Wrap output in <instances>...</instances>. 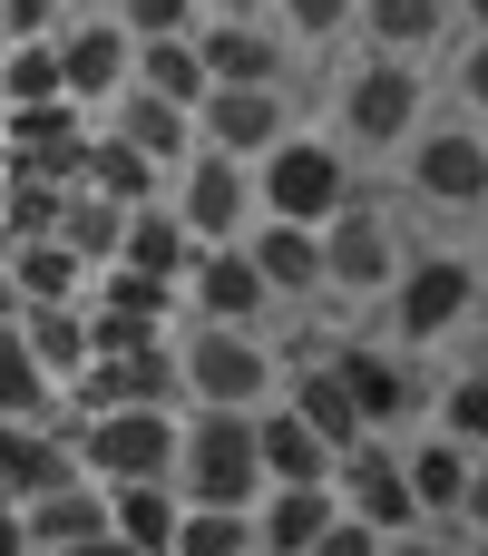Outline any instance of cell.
<instances>
[{
  "label": "cell",
  "instance_id": "cell-1",
  "mask_svg": "<svg viewBox=\"0 0 488 556\" xmlns=\"http://www.w3.org/2000/svg\"><path fill=\"white\" fill-rule=\"evenodd\" d=\"M254 205H264V225H303V235H323V225L352 205V147L293 127V137L254 166Z\"/></svg>",
  "mask_w": 488,
  "mask_h": 556
},
{
  "label": "cell",
  "instance_id": "cell-2",
  "mask_svg": "<svg viewBox=\"0 0 488 556\" xmlns=\"http://www.w3.org/2000/svg\"><path fill=\"white\" fill-rule=\"evenodd\" d=\"M176 498L186 508H264V450H254V420L245 410H186Z\"/></svg>",
  "mask_w": 488,
  "mask_h": 556
},
{
  "label": "cell",
  "instance_id": "cell-3",
  "mask_svg": "<svg viewBox=\"0 0 488 556\" xmlns=\"http://www.w3.org/2000/svg\"><path fill=\"white\" fill-rule=\"evenodd\" d=\"M176 440H186L176 410H108V420L68 430V450L98 489H176Z\"/></svg>",
  "mask_w": 488,
  "mask_h": 556
},
{
  "label": "cell",
  "instance_id": "cell-4",
  "mask_svg": "<svg viewBox=\"0 0 488 556\" xmlns=\"http://www.w3.org/2000/svg\"><path fill=\"white\" fill-rule=\"evenodd\" d=\"M176 381H186L196 410H245V420H254V410H274L284 362H274L254 332H205V323H196V332L176 342Z\"/></svg>",
  "mask_w": 488,
  "mask_h": 556
},
{
  "label": "cell",
  "instance_id": "cell-5",
  "mask_svg": "<svg viewBox=\"0 0 488 556\" xmlns=\"http://www.w3.org/2000/svg\"><path fill=\"white\" fill-rule=\"evenodd\" d=\"M342 147H372V156H391V147H411L421 127H430V78L411 68V59H362L352 78H342Z\"/></svg>",
  "mask_w": 488,
  "mask_h": 556
},
{
  "label": "cell",
  "instance_id": "cell-6",
  "mask_svg": "<svg viewBox=\"0 0 488 556\" xmlns=\"http://www.w3.org/2000/svg\"><path fill=\"white\" fill-rule=\"evenodd\" d=\"M479 264L470 254H411L401 264V283H391V342L401 352H430V342H450L470 313H479Z\"/></svg>",
  "mask_w": 488,
  "mask_h": 556
},
{
  "label": "cell",
  "instance_id": "cell-7",
  "mask_svg": "<svg viewBox=\"0 0 488 556\" xmlns=\"http://www.w3.org/2000/svg\"><path fill=\"white\" fill-rule=\"evenodd\" d=\"M401 264H411V244H401L391 205H362V195H352V205L323 225V293H352V303H391Z\"/></svg>",
  "mask_w": 488,
  "mask_h": 556
},
{
  "label": "cell",
  "instance_id": "cell-8",
  "mask_svg": "<svg viewBox=\"0 0 488 556\" xmlns=\"http://www.w3.org/2000/svg\"><path fill=\"white\" fill-rule=\"evenodd\" d=\"M166 205H176V225H186L196 244H245V235L264 225V205H254V166L205 156V147L176 166V195H166Z\"/></svg>",
  "mask_w": 488,
  "mask_h": 556
},
{
  "label": "cell",
  "instance_id": "cell-9",
  "mask_svg": "<svg viewBox=\"0 0 488 556\" xmlns=\"http://www.w3.org/2000/svg\"><path fill=\"white\" fill-rule=\"evenodd\" d=\"M411 195L421 205H440V215H479L488 205V137L460 117V127H421L411 147Z\"/></svg>",
  "mask_w": 488,
  "mask_h": 556
},
{
  "label": "cell",
  "instance_id": "cell-10",
  "mask_svg": "<svg viewBox=\"0 0 488 556\" xmlns=\"http://www.w3.org/2000/svg\"><path fill=\"white\" fill-rule=\"evenodd\" d=\"M284 137H293V98H284V88H215V98L196 108V147H205V156L264 166Z\"/></svg>",
  "mask_w": 488,
  "mask_h": 556
},
{
  "label": "cell",
  "instance_id": "cell-11",
  "mask_svg": "<svg viewBox=\"0 0 488 556\" xmlns=\"http://www.w3.org/2000/svg\"><path fill=\"white\" fill-rule=\"evenodd\" d=\"M176 303H186L205 332H254V323L274 313V293H264V274H254L245 244H205V254L186 264V283H176Z\"/></svg>",
  "mask_w": 488,
  "mask_h": 556
},
{
  "label": "cell",
  "instance_id": "cell-12",
  "mask_svg": "<svg viewBox=\"0 0 488 556\" xmlns=\"http://www.w3.org/2000/svg\"><path fill=\"white\" fill-rule=\"evenodd\" d=\"M333 498H342V518H352V528H372V538H411V528H421V498H411V479H401V450H391V440H362V450L333 469Z\"/></svg>",
  "mask_w": 488,
  "mask_h": 556
},
{
  "label": "cell",
  "instance_id": "cell-13",
  "mask_svg": "<svg viewBox=\"0 0 488 556\" xmlns=\"http://www.w3.org/2000/svg\"><path fill=\"white\" fill-rule=\"evenodd\" d=\"M59 78H68V108H117L127 78H137V39L117 20H68L59 29Z\"/></svg>",
  "mask_w": 488,
  "mask_h": 556
},
{
  "label": "cell",
  "instance_id": "cell-14",
  "mask_svg": "<svg viewBox=\"0 0 488 556\" xmlns=\"http://www.w3.org/2000/svg\"><path fill=\"white\" fill-rule=\"evenodd\" d=\"M196 59H205V88H284L293 39L274 20H205L196 29Z\"/></svg>",
  "mask_w": 488,
  "mask_h": 556
},
{
  "label": "cell",
  "instance_id": "cell-15",
  "mask_svg": "<svg viewBox=\"0 0 488 556\" xmlns=\"http://www.w3.org/2000/svg\"><path fill=\"white\" fill-rule=\"evenodd\" d=\"M333 362V381L352 391V410H362V430L381 440V430H401L411 410H421V391H411V362L391 352V342H342V352H323Z\"/></svg>",
  "mask_w": 488,
  "mask_h": 556
},
{
  "label": "cell",
  "instance_id": "cell-16",
  "mask_svg": "<svg viewBox=\"0 0 488 556\" xmlns=\"http://www.w3.org/2000/svg\"><path fill=\"white\" fill-rule=\"evenodd\" d=\"M68 479H88L78 450H68V430H49V420H0V508H39V498L68 489Z\"/></svg>",
  "mask_w": 488,
  "mask_h": 556
},
{
  "label": "cell",
  "instance_id": "cell-17",
  "mask_svg": "<svg viewBox=\"0 0 488 556\" xmlns=\"http://www.w3.org/2000/svg\"><path fill=\"white\" fill-rule=\"evenodd\" d=\"M450 20H460V0H362L352 10V29L372 39V59H411V68L450 39Z\"/></svg>",
  "mask_w": 488,
  "mask_h": 556
},
{
  "label": "cell",
  "instance_id": "cell-18",
  "mask_svg": "<svg viewBox=\"0 0 488 556\" xmlns=\"http://www.w3.org/2000/svg\"><path fill=\"white\" fill-rule=\"evenodd\" d=\"M333 518H342L333 489H264V508H254V556H313L333 538Z\"/></svg>",
  "mask_w": 488,
  "mask_h": 556
},
{
  "label": "cell",
  "instance_id": "cell-19",
  "mask_svg": "<svg viewBox=\"0 0 488 556\" xmlns=\"http://www.w3.org/2000/svg\"><path fill=\"white\" fill-rule=\"evenodd\" d=\"M284 410H293V420H303L333 459H352V450L372 440V430H362V410H352V391L333 381V362H303V371L284 381Z\"/></svg>",
  "mask_w": 488,
  "mask_h": 556
},
{
  "label": "cell",
  "instance_id": "cell-20",
  "mask_svg": "<svg viewBox=\"0 0 488 556\" xmlns=\"http://www.w3.org/2000/svg\"><path fill=\"white\" fill-rule=\"evenodd\" d=\"M254 450H264V489H333V469H342V459H333V450H323L284 401L254 410Z\"/></svg>",
  "mask_w": 488,
  "mask_h": 556
},
{
  "label": "cell",
  "instance_id": "cell-21",
  "mask_svg": "<svg viewBox=\"0 0 488 556\" xmlns=\"http://www.w3.org/2000/svg\"><path fill=\"white\" fill-rule=\"evenodd\" d=\"M196 254H205V244L176 225V205H137L127 235H117V274H147V283H186Z\"/></svg>",
  "mask_w": 488,
  "mask_h": 556
},
{
  "label": "cell",
  "instance_id": "cell-22",
  "mask_svg": "<svg viewBox=\"0 0 488 556\" xmlns=\"http://www.w3.org/2000/svg\"><path fill=\"white\" fill-rule=\"evenodd\" d=\"M245 254H254V274H264L274 303H313V293H323V235H303V225H254Z\"/></svg>",
  "mask_w": 488,
  "mask_h": 556
},
{
  "label": "cell",
  "instance_id": "cell-23",
  "mask_svg": "<svg viewBox=\"0 0 488 556\" xmlns=\"http://www.w3.org/2000/svg\"><path fill=\"white\" fill-rule=\"evenodd\" d=\"M108 137H127L147 166H186V156H196V117L166 108V98H147V88H127V98L108 108Z\"/></svg>",
  "mask_w": 488,
  "mask_h": 556
},
{
  "label": "cell",
  "instance_id": "cell-24",
  "mask_svg": "<svg viewBox=\"0 0 488 556\" xmlns=\"http://www.w3.org/2000/svg\"><path fill=\"white\" fill-rule=\"evenodd\" d=\"M20 342H29V362L68 391V381L88 371V303H20Z\"/></svg>",
  "mask_w": 488,
  "mask_h": 556
},
{
  "label": "cell",
  "instance_id": "cell-25",
  "mask_svg": "<svg viewBox=\"0 0 488 556\" xmlns=\"http://www.w3.org/2000/svg\"><path fill=\"white\" fill-rule=\"evenodd\" d=\"M470 469H479V459H470V450H450L440 430L401 450V479H411V498H421V528H430V518H460V508H470Z\"/></svg>",
  "mask_w": 488,
  "mask_h": 556
},
{
  "label": "cell",
  "instance_id": "cell-26",
  "mask_svg": "<svg viewBox=\"0 0 488 556\" xmlns=\"http://www.w3.org/2000/svg\"><path fill=\"white\" fill-rule=\"evenodd\" d=\"M20 518H29V547L59 556V547H78V538H108V489H98V479H68V489H49V498L20 508Z\"/></svg>",
  "mask_w": 488,
  "mask_h": 556
},
{
  "label": "cell",
  "instance_id": "cell-27",
  "mask_svg": "<svg viewBox=\"0 0 488 556\" xmlns=\"http://www.w3.org/2000/svg\"><path fill=\"white\" fill-rule=\"evenodd\" d=\"M176 528H186V498H176V489H108V538H117V547L166 556Z\"/></svg>",
  "mask_w": 488,
  "mask_h": 556
},
{
  "label": "cell",
  "instance_id": "cell-28",
  "mask_svg": "<svg viewBox=\"0 0 488 556\" xmlns=\"http://www.w3.org/2000/svg\"><path fill=\"white\" fill-rule=\"evenodd\" d=\"M127 88H147V98H166V108H205L215 88H205V59H196V39H137V78Z\"/></svg>",
  "mask_w": 488,
  "mask_h": 556
},
{
  "label": "cell",
  "instance_id": "cell-29",
  "mask_svg": "<svg viewBox=\"0 0 488 556\" xmlns=\"http://www.w3.org/2000/svg\"><path fill=\"white\" fill-rule=\"evenodd\" d=\"M157 176H166V166H147L127 137H108V127L88 137V166H78V186H88V195H108V205H127V215H137V205H157Z\"/></svg>",
  "mask_w": 488,
  "mask_h": 556
},
{
  "label": "cell",
  "instance_id": "cell-30",
  "mask_svg": "<svg viewBox=\"0 0 488 556\" xmlns=\"http://www.w3.org/2000/svg\"><path fill=\"white\" fill-rule=\"evenodd\" d=\"M88 283H98V274H88L59 235H49V244H10V293H20V303H88Z\"/></svg>",
  "mask_w": 488,
  "mask_h": 556
},
{
  "label": "cell",
  "instance_id": "cell-31",
  "mask_svg": "<svg viewBox=\"0 0 488 556\" xmlns=\"http://www.w3.org/2000/svg\"><path fill=\"white\" fill-rule=\"evenodd\" d=\"M49 147H88V108L49 98V108H10L0 117V156H49Z\"/></svg>",
  "mask_w": 488,
  "mask_h": 556
},
{
  "label": "cell",
  "instance_id": "cell-32",
  "mask_svg": "<svg viewBox=\"0 0 488 556\" xmlns=\"http://www.w3.org/2000/svg\"><path fill=\"white\" fill-rule=\"evenodd\" d=\"M49 98H68V78H59V39H20V49H0V117H10V108H49Z\"/></svg>",
  "mask_w": 488,
  "mask_h": 556
},
{
  "label": "cell",
  "instance_id": "cell-33",
  "mask_svg": "<svg viewBox=\"0 0 488 556\" xmlns=\"http://www.w3.org/2000/svg\"><path fill=\"white\" fill-rule=\"evenodd\" d=\"M59 410V381L29 362V342H20V323L0 332V420H49Z\"/></svg>",
  "mask_w": 488,
  "mask_h": 556
},
{
  "label": "cell",
  "instance_id": "cell-34",
  "mask_svg": "<svg viewBox=\"0 0 488 556\" xmlns=\"http://www.w3.org/2000/svg\"><path fill=\"white\" fill-rule=\"evenodd\" d=\"M88 313H117V323H147V332H166V313H176V283H147V274H98L88 283Z\"/></svg>",
  "mask_w": 488,
  "mask_h": 556
},
{
  "label": "cell",
  "instance_id": "cell-35",
  "mask_svg": "<svg viewBox=\"0 0 488 556\" xmlns=\"http://www.w3.org/2000/svg\"><path fill=\"white\" fill-rule=\"evenodd\" d=\"M440 440L450 450H470V459H488V371H460V381H440Z\"/></svg>",
  "mask_w": 488,
  "mask_h": 556
},
{
  "label": "cell",
  "instance_id": "cell-36",
  "mask_svg": "<svg viewBox=\"0 0 488 556\" xmlns=\"http://www.w3.org/2000/svg\"><path fill=\"white\" fill-rule=\"evenodd\" d=\"M166 556H254V508H186Z\"/></svg>",
  "mask_w": 488,
  "mask_h": 556
},
{
  "label": "cell",
  "instance_id": "cell-37",
  "mask_svg": "<svg viewBox=\"0 0 488 556\" xmlns=\"http://www.w3.org/2000/svg\"><path fill=\"white\" fill-rule=\"evenodd\" d=\"M352 10L362 0H274V29L303 49H333V39H352Z\"/></svg>",
  "mask_w": 488,
  "mask_h": 556
},
{
  "label": "cell",
  "instance_id": "cell-38",
  "mask_svg": "<svg viewBox=\"0 0 488 556\" xmlns=\"http://www.w3.org/2000/svg\"><path fill=\"white\" fill-rule=\"evenodd\" d=\"M117 29H127V39H196L205 10H196V0H117Z\"/></svg>",
  "mask_w": 488,
  "mask_h": 556
},
{
  "label": "cell",
  "instance_id": "cell-39",
  "mask_svg": "<svg viewBox=\"0 0 488 556\" xmlns=\"http://www.w3.org/2000/svg\"><path fill=\"white\" fill-rule=\"evenodd\" d=\"M68 29V0H0V49L20 39H59Z\"/></svg>",
  "mask_w": 488,
  "mask_h": 556
},
{
  "label": "cell",
  "instance_id": "cell-40",
  "mask_svg": "<svg viewBox=\"0 0 488 556\" xmlns=\"http://www.w3.org/2000/svg\"><path fill=\"white\" fill-rule=\"evenodd\" d=\"M450 88H460V108H470V117H488V29H470V49H460Z\"/></svg>",
  "mask_w": 488,
  "mask_h": 556
},
{
  "label": "cell",
  "instance_id": "cell-41",
  "mask_svg": "<svg viewBox=\"0 0 488 556\" xmlns=\"http://www.w3.org/2000/svg\"><path fill=\"white\" fill-rule=\"evenodd\" d=\"M381 547H391V538H372V528H352V518H333V538H323L313 556H381Z\"/></svg>",
  "mask_w": 488,
  "mask_h": 556
},
{
  "label": "cell",
  "instance_id": "cell-42",
  "mask_svg": "<svg viewBox=\"0 0 488 556\" xmlns=\"http://www.w3.org/2000/svg\"><path fill=\"white\" fill-rule=\"evenodd\" d=\"M205 20H274V0H196Z\"/></svg>",
  "mask_w": 488,
  "mask_h": 556
},
{
  "label": "cell",
  "instance_id": "cell-43",
  "mask_svg": "<svg viewBox=\"0 0 488 556\" xmlns=\"http://www.w3.org/2000/svg\"><path fill=\"white\" fill-rule=\"evenodd\" d=\"M0 556H39V547H29V518H20V508H0Z\"/></svg>",
  "mask_w": 488,
  "mask_h": 556
},
{
  "label": "cell",
  "instance_id": "cell-44",
  "mask_svg": "<svg viewBox=\"0 0 488 556\" xmlns=\"http://www.w3.org/2000/svg\"><path fill=\"white\" fill-rule=\"evenodd\" d=\"M460 518H470V528H479V538H488V459H479V469H470V508H460Z\"/></svg>",
  "mask_w": 488,
  "mask_h": 556
},
{
  "label": "cell",
  "instance_id": "cell-45",
  "mask_svg": "<svg viewBox=\"0 0 488 556\" xmlns=\"http://www.w3.org/2000/svg\"><path fill=\"white\" fill-rule=\"evenodd\" d=\"M381 556H460V547H450V538H421V528H411V538H391Z\"/></svg>",
  "mask_w": 488,
  "mask_h": 556
},
{
  "label": "cell",
  "instance_id": "cell-46",
  "mask_svg": "<svg viewBox=\"0 0 488 556\" xmlns=\"http://www.w3.org/2000/svg\"><path fill=\"white\" fill-rule=\"evenodd\" d=\"M59 556H137V547H117V538H78V547H59Z\"/></svg>",
  "mask_w": 488,
  "mask_h": 556
},
{
  "label": "cell",
  "instance_id": "cell-47",
  "mask_svg": "<svg viewBox=\"0 0 488 556\" xmlns=\"http://www.w3.org/2000/svg\"><path fill=\"white\" fill-rule=\"evenodd\" d=\"M68 20H117V0H68Z\"/></svg>",
  "mask_w": 488,
  "mask_h": 556
},
{
  "label": "cell",
  "instance_id": "cell-48",
  "mask_svg": "<svg viewBox=\"0 0 488 556\" xmlns=\"http://www.w3.org/2000/svg\"><path fill=\"white\" fill-rule=\"evenodd\" d=\"M460 10H470V29H488V0H460Z\"/></svg>",
  "mask_w": 488,
  "mask_h": 556
},
{
  "label": "cell",
  "instance_id": "cell-49",
  "mask_svg": "<svg viewBox=\"0 0 488 556\" xmlns=\"http://www.w3.org/2000/svg\"><path fill=\"white\" fill-rule=\"evenodd\" d=\"M0 274H10V225H0Z\"/></svg>",
  "mask_w": 488,
  "mask_h": 556
},
{
  "label": "cell",
  "instance_id": "cell-50",
  "mask_svg": "<svg viewBox=\"0 0 488 556\" xmlns=\"http://www.w3.org/2000/svg\"><path fill=\"white\" fill-rule=\"evenodd\" d=\"M479 323H488V283H479Z\"/></svg>",
  "mask_w": 488,
  "mask_h": 556
},
{
  "label": "cell",
  "instance_id": "cell-51",
  "mask_svg": "<svg viewBox=\"0 0 488 556\" xmlns=\"http://www.w3.org/2000/svg\"><path fill=\"white\" fill-rule=\"evenodd\" d=\"M479 556H488V538H479Z\"/></svg>",
  "mask_w": 488,
  "mask_h": 556
},
{
  "label": "cell",
  "instance_id": "cell-52",
  "mask_svg": "<svg viewBox=\"0 0 488 556\" xmlns=\"http://www.w3.org/2000/svg\"><path fill=\"white\" fill-rule=\"evenodd\" d=\"M479 137H488V127H479Z\"/></svg>",
  "mask_w": 488,
  "mask_h": 556
}]
</instances>
